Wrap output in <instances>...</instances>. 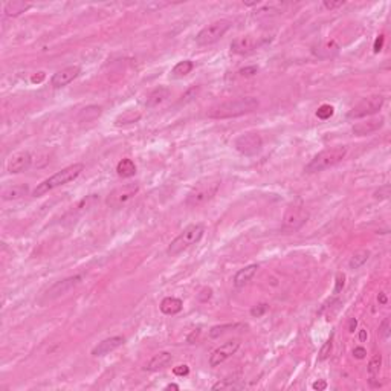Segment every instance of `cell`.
<instances>
[{"label": "cell", "instance_id": "cell-1", "mask_svg": "<svg viewBox=\"0 0 391 391\" xmlns=\"http://www.w3.org/2000/svg\"><path fill=\"white\" fill-rule=\"evenodd\" d=\"M259 107V101L254 97H243V98H237L231 101H225L220 102L217 106H214L211 110L208 112L209 118L214 119H227V118H237L242 115H248L254 110H257Z\"/></svg>", "mask_w": 391, "mask_h": 391}, {"label": "cell", "instance_id": "cell-2", "mask_svg": "<svg viewBox=\"0 0 391 391\" xmlns=\"http://www.w3.org/2000/svg\"><path fill=\"white\" fill-rule=\"evenodd\" d=\"M219 188H220V179L219 177L202 179L187 194L185 205L188 208H197V206H200V205L211 200L214 196L217 194Z\"/></svg>", "mask_w": 391, "mask_h": 391}, {"label": "cell", "instance_id": "cell-3", "mask_svg": "<svg viewBox=\"0 0 391 391\" xmlns=\"http://www.w3.org/2000/svg\"><path fill=\"white\" fill-rule=\"evenodd\" d=\"M84 170V165L83 163H73V165H69V167L63 168L62 171H58L55 174H52L51 177H48L46 180H43L41 184L37 185V188L34 190V196L35 197H40V196H44L48 194L49 191L62 187V185H66L69 182H72L73 179H77L81 171Z\"/></svg>", "mask_w": 391, "mask_h": 391}, {"label": "cell", "instance_id": "cell-4", "mask_svg": "<svg viewBox=\"0 0 391 391\" xmlns=\"http://www.w3.org/2000/svg\"><path fill=\"white\" fill-rule=\"evenodd\" d=\"M345 156H347V147L345 145H335V147H328L323 152H320L317 156H315L307 165L304 171L306 173H318V171H324L333 165L339 163Z\"/></svg>", "mask_w": 391, "mask_h": 391}, {"label": "cell", "instance_id": "cell-5", "mask_svg": "<svg viewBox=\"0 0 391 391\" xmlns=\"http://www.w3.org/2000/svg\"><path fill=\"white\" fill-rule=\"evenodd\" d=\"M205 234V227L202 223H194V225H190L187 227L182 232H180L173 242L170 243L168 249H167V254L174 257V255H179L180 252L187 251L188 248H191L193 245L199 243L200 238L203 237Z\"/></svg>", "mask_w": 391, "mask_h": 391}, {"label": "cell", "instance_id": "cell-6", "mask_svg": "<svg viewBox=\"0 0 391 391\" xmlns=\"http://www.w3.org/2000/svg\"><path fill=\"white\" fill-rule=\"evenodd\" d=\"M307 220H309V211L306 205L301 200H296L291 203L288 209H286L281 228L284 232H295L298 229H301L307 223Z\"/></svg>", "mask_w": 391, "mask_h": 391}, {"label": "cell", "instance_id": "cell-7", "mask_svg": "<svg viewBox=\"0 0 391 391\" xmlns=\"http://www.w3.org/2000/svg\"><path fill=\"white\" fill-rule=\"evenodd\" d=\"M229 28H231L229 20H216L213 23L206 25L202 31L196 35V43H197L199 46H209V44L219 41L229 31Z\"/></svg>", "mask_w": 391, "mask_h": 391}, {"label": "cell", "instance_id": "cell-8", "mask_svg": "<svg viewBox=\"0 0 391 391\" xmlns=\"http://www.w3.org/2000/svg\"><path fill=\"white\" fill-rule=\"evenodd\" d=\"M384 97L382 95H371V97H367L364 98L362 101H359L356 106L347 113V116L350 119H360V118H365V116H370L373 113H378L382 106H384Z\"/></svg>", "mask_w": 391, "mask_h": 391}, {"label": "cell", "instance_id": "cell-9", "mask_svg": "<svg viewBox=\"0 0 391 391\" xmlns=\"http://www.w3.org/2000/svg\"><path fill=\"white\" fill-rule=\"evenodd\" d=\"M234 147L240 155L245 156H255L261 152L263 139L259 133H245L234 141Z\"/></svg>", "mask_w": 391, "mask_h": 391}, {"label": "cell", "instance_id": "cell-10", "mask_svg": "<svg viewBox=\"0 0 391 391\" xmlns=\"http://www.w3.org/2000/svg\"><path fill=\"white\" fill-rule=\"evenodd\" d=\"M139 193V185L138 184H126L115 188L109 196H107V205L112 208H119L126 205L129 200H131L134 196Z\"/></svg>", "mask_w": 391, "mask_h": 391}, {"label": "cell", "instance_id": "cell-11", "mask_svg": "<svg viewBox=\"0 0 391 391\" xmlns=\"http://www.w3.org/2000/svg\"><path fill=\"white\" fill-rule=\"evenodd\" d=\"M81 283V275H75V277H69V278H65L62 281L55 283L52 288H49L46 291V293L43 295V303L46 301H52V299L58 298V296H63L66 295L69 291H72L73 288H77V286Z\"/></svg>", "mask_w": 391, "mask_h": 391}, {"label": "cell", "instance_id": "cell-12", "mask_svg": "<svg viewBox=\"0 0 391 391\" xmlns=\"http://www.w3.org/2000/svg\"><path fill=\"white\" fill-rule=\"evenodd\" d=\"M238 347H240V341L238 339H232V341L225 342L223 345H220L219 349H216L211 353V356H209V365H211V367H219L227 359H229L232 355H235Z\"/></svg>", "mask_w": 391, "mask_h": 391}, {"label": "cell", "instance_id": "cell-13", "mask_svg": "<svg viewBox=\"0 0 391 391\" xmlns=\"http://www.w3.org/2000/svg\"><path fill=\"white\" fill-rule=\"evenodd\" d=\"M81 72L80 66H69V67H65L62 70H58L57 73L52 75V78H51V84L52 87L55 89H60V87H65L67 86L69 83H72L75 78L78 77Z\"/></svg>", "mask_w": 391, "mask_h": 391}, {"label": "cell", "instance_id": "cell-14", "mask_svg": "<svg viewBox=\"0 0 391 391\" xmlns=\"http://www.w3.org/2000/svg\"><path fill=\"white\" fill-rule=\"evenodd\" d=\"M259 48V40L252 35H242L237 37L231 43V52L237 55H248Z\"/></svg>", "mask_w": 391, "mask_h": 391}, {"label": "cell", "instance_id": "cell-15", "mask_svg": "<svg viewBox=\"0 0 391 391\" xmlns=\"http://www.w3.org/2000/svg\"><path fill=\"white\" fill-rule=\"evenodd\" d=\"M31 162H33L31 155H29L28 152H20V153H16L14 156H11V159L8 161L6 168L11 174H17V173L26 171L29 167H31Z\"/></svg>", "mask_w": 391, "mask_h": 391}, {"label": "cell", "instance_id": "cell-16", "mask_svg": "<svg viewBox=\"0 0 391 391\" xmlns=\"http://www.w3.org/2000/svg\"><path fill=\"white\" fill-rule=\"evenodd\" d=\"M382 126H384V118H371L364 123L355 124L352 131H353L355 136H367V134L378 131Z\"/></svg>", "mask_w": 391, "mask_h": 391}, {"label": "cell", "instance_id": "cell-17", "mask_svg": "<svg viewBox=\"0 0 391 391\" xmlns=\"http://www.w3.org/2000/svg\"><path fill=\"white\" fill-rule=\"evenodd\" d=\"M126 342V338L124 336H110L107 339L101 341L97 347H94L92 350V355L94 356H106L109 355L110 352L116 350L118 347H121V345Z\"/></svg>", "mask_w": 391, "mask_h": 391}, {"label": "cell", "instance_id": "cell-18", "mask_svg": "<svg viewBox=\"0 0 391 391\" xmlns=\"http://www.w3.org/2000/svg\"><path fill=\"white\" fill-rule=\"evenodd\" d=\"M173 360V356L168 352H161L158 355H155L152 359L148 360V364L145 365L147 371H159L163 370L165 367H168Z\"/></svg>", "mask_w": 391, "mask_h": 391}, {"label": "cell", "instance_id": "cell-19", "mask_svg": "<svg viewBox=\"0 0 391 391\" xmlns=\"http://www.w3.org/2000/svg\"><path fill=\"white\" fill-rule=\"evenodd\" d=\"M257 269H259L257 264H249V266H246L243 269H240L238 272L234 275V286H235V288H243V286H246L254 278V275L257 274Z\"/></svg>", "mask_w": 391, "mask_h": 391}, {"label": "cell", "instance_id": "cell-20", "mask_svg": "<svg viewBox=\"0 0 391 391\" xmlns=\"http://www.w3.org/2000/svg\"><path fill=\"white\" fill-rule=\"evenodd\" d=\"M29 193V188L28 185L25 184H19V185H9V187H5L2 190V199L5 202L8 200H17V199H22L25 196Z\"/></svg>", "mask_w": 391, "mask_h": 391}, {"label": "cell", "instance_id": "cell-21", "mask_svg": "<svg viewBox=\"0 0 391 391\" xmlns=\"http://www.w3.org/2000/svg\"><path fill=\"white\" fill-rule=\"evenodd\" d=\"M31 6H33L31 3L23 2V0H12V2H8L5 5L3 11L8 17H17V16H20V14L26 12Z\"/></svg>", "mask_w": 391, "mask_h": 391}, {"label": "cell", "instance_id": "cell-22", "mask_svg": "<svg viewBox=\"0 0 391 391\" xmlns=\"http://www.w3.org/2000/svg\"><path fill=\"white\" fill-rule=\"evenodd\" d=\"M168 97H170L168 87H158L147 97L145 104H147V107H156V106H159V104H162Z\"/></svg>", "mask_w": 391, "mask_h": 391}, {"label": "cell", "instance_id": "cell-23", "mask_svg": "<svg viewBox=\"0 0 391 391\" xmlns=\"http://www.w3.org/2000/svg\"><path fill=\"white\" fill-rule=\"evenodd\" d=\"M182 307H184V303L180 301L179 298H174V296L163 298L162 303H161V312L165 315H176L182 310Z\"/></svg>", "mask_w": 391, "mask_h": 391}, {"label": "cell", "instance_id": "cell-24", "mask_svg": "<svg viewBox=\"0 0 391 391\" xmlns=\"http://www.w3.org/2000/svg\"><path fill=\"white\" fill-rule=\"evenodd\" d=\"M141 119V112L136 110V109H130V110H126L123 112L121 115H118L116 119H115V126H127V124H133V123H138Z\"/></svg>", "mask_w": 391, "mask_h": 391}, {"label": "cell", "instance_id": "cell-25", "mask_svg": "<svg viewBox=\"0 0 391 391\" xmlns=\"http://www.w3.org/2000/svg\"><path fill=\"white\" fill-rule=\"evenodd\" d=\"M116 173L121 177H131L136 174V165L131 159H123L116 165Z\"/></svg>", "mask_w": 391, "mask_h": 391}, {"label": "cell", "instance_id": "cell-26", "mask_svg": "<svg viewBox=\"0 0 391 391\" xmlns=\"http://www.w3.org/2000/svg\"><path fill=\"white\" fill-rule=\"evenodd\" d=\"M368 259H370V251L368 249H360V251H358V252L353 254V257L349 261V267L352 270L359 269L360 266H364L367 263Z\"/></svg>", "mask_w": 391, "mask_h": 391}, {"label": "cell", "instance_id": "cell-27", "mask_svg": "<svg viewBox=\"0 0 391 391\" xmlns=\"http://www.w3.org/2000/svg\"><path fill=\"white\" fill-rule=\"evenodd\" d=\"M193 69H194V63L190 62V60H184V62H179V63L173 67L171 73L174 75V77L179 78V77H185V75H188Z\"/></svg>", "mask_w": 391, "mask_h": 391}, {"label": "cell", "instance_id": "cell-28", "mask_svg": "<svg viewBox=\"0 0 391 391\" xmlns=\"http://www.w3.org/2000/svg\"><path fill=\"white\" fill-rule=\"evenodd\" d=\"M245 388V384L240 382L238 379H223L213 385V390H242Z\"/></svg>", "mask_w": 391, "mask_h": 391}, {"label": "cell", "instance_id": "cell-29", "mask_svg": "<svg viewBox=\"0 0 391 391\" xmlns=\"http://www.w3.org/2000/svg\"><path fill=\"white\" fill-rule=\"evenodd\" d=\"M338 49H339V46L335 41H327V43L323 44V46L318 48V51H315V54H317L318 57H321V58H326V57H332L333 54H336Z\"/></svg>", "mask_w": 391, "mask_h": 391}, {"label": "cell", "instance_id": "cell-30", "mask_svg": "<svg viewBox=\"0 0 391 391\" xmlns=\"http://www.w3.org/2000/svg\"><path fill=\"white\" fill-rule=\"evenodd\" d=\"M381 367H382V355H374V356L370 359V362H368V374H370V379H376V376H379Z\"/></svg>", "mask_w": 391, "mask_h": 391}, {"label": "cell", "instance_id": "cell-31", "mask_svg": "<svg viewBox=\"0 0 391 391\" xmlns=\"http://www.w3.org/2000/svg\"><path fill=\"white\" fill-rule=\"evenodd\" d=\"M237 327H240V326H238V324H225V326H216V327H213L211 330H209V336H211V338H219L220 335H223V333L229 332V330H234V328H237Z\"/></svg>", "mask_w": 391, "mask_h": 391}, {"label": "cell", "instance_id": "cell-32", "mask_svg": "<svg viewBox=\"0 0 391 391\" xmlns=\"http://www.w3.org/2000/svg\"><path fill=\"white\" fill-rule=\"evenodd\" d=\"M332 347H333V338L330 336V338L324 342L323 347H321L320 355H318V359H320V360H326V359L330 356V353H332Z\"/></svg>", "mask_w": 391, "mask_h": 391}, {"label": "cell", "instance_id": "cell-33", "mask_svg": "<svg viewBox=\"0 0 391 391\" xmlns=\"http://www.w3.org/2000/svg\"><path fill=\"white\" fill-rule=\"evenodd\" d=\"M390 193H391V187H390V184H385V185L379 187V190L374 191L373 197L376 200H387L390 197Z\"/></svg>", "mask_w": 391, "mask_h": 391}, {"label": "cell", "instance_id": "cell-34", "mask_svg": "<svg viewBox=\"0 0 391 391\" xmlns=\"http://www.w3.org/2000/svg\"><path fill=\"white\" fill-rule=\"evenodd\" d=\"M333 112H335V109L330 106V104H323V106L317 110V116L320 119H328V118L333 116Z\"/></svg>", "mask_w": 391, "mask_h": 391}, {"label": "cell", "instance_id": "cell-35", "mask_svg": "<svg viewBox=\"0 0 391 391\" xmlns=\"http://www.w3.org/2000/svg\"><path fill=\"white\" fill-rule=\"evenodd\" d=\"M267 309H269L267 304H264V303L263 304H259V306H255V307L251 309V315H252L254 318H261L263 315L267 312Z\"/></svg>", "mask_w": 391, "mask_h": 391}, {"label": "cell", "instance_id": "cell-36", "mask_svg": "<svg viewBox=\"0 0 391 391\" xmlns=\"http://www.w3.org/2000/svg\"><path fill=\"white\" fill-rule=\"evenodd\" d=\"M379 335L384 339H388V336H390V318H385L382 321V324L379 326Z\"/></svg>", "mask_w": 391, "mask_h": 391}, {"label": "cell", "instance_id": "cell-37", "mask_svg": "<svg viewBox=\"0 0 391 391\" xmlns=\"http://www.w3.org/2000/svg\"><path fill=\"white\" fill-rule=\"evenodd\" d=\"M345 286V275L344 274H338L336 275V281H335V289H333V293L338 295Z\"/></svg>", "mask_w": 391, "mask_h": 391}, {"label": "cell", "instance_id": "cell-38", "mask_svg": "<svg viewBox=\"0 0 391 391\" xmlns=\"http://www.w3.org/2000/svg\"><path fill=\"white\" fill-rule=\"evenodd\" d=\"M344 5H345L344 0H338V2H328V0H324V2H323V6H324L326 9H328V11L336 9V8H341V6H344Z\"/></svg>", "mask_w": 391, "mask_h": 391}, {"label": "cell", "instance_id": "cell-39", "mask_svg": "<svg viewBox=\"0 0 391 391\" xmlns=\"http://www.w3.org/2000/svg\"><path fill=\"white\" fill-rule=\"evenodd\" d=\"M259 72V67H255V66H249V67H245V69H240V75L242 77H252V75H255Z\"/></svg>", "mask_w": 391, "mask_h": 391}, {"label": "cell", "instance_id": "cell-40", "mask_svg": "<svg viewBox=\"0 0 391 391\" xmlns=\"http://www.w3.org/2000/svg\"><path fill=\"white\" fill-rule=\"evenodd\" d=\"M173 373L176 376H187L190 373V368H188V365H177L173 368Z\"/></svg>", "mask_w": 391, "mask_h": 391}, {"label": "cell", "instance_id": "cell-41", "mask_svg": "<svg viewBox=\"0 0 391 391\" xmlns=\"http://www.w3.org/2000/svg\"><path fill=\"white\" fill-rule=\"evenodd\" d=\"M211 296H213V291L209 289V288H205V289L199 293V299H200V301H208V299L211 298Z\"/></svg>", "mask_w": 391, "mask_h": 391}, {"label": "cell", "instance_id": "cell-42", "mask_svg": "<svg viewBox=\"0 0 391 391\" xmlns=\"http://www.w3.org/2000/svg\"><path fill=\"white\" fill-rule=\"evenodd\" d=\"M384 35H379L378 38H376V41H374V46H373V51L378 54V52H381L382 51V46H384Z\"/></svg>", "mask_w": 391, "mask_h": 391}, {"label": "cell", "instance_id": "cell-43", "mask_svg": "<svg viewBox=\"0 0 391 391\" xmlns=\"http://www.w3.org/2000/svg\"><path fill=\"white\" fill-rule=\"evenodd\" d=\"M353 355L358 358V359H364L365 355H367V350L364 347H355L353 349Z\"/></svg>", "mask_w": 391, "mask_h": 391}, {"label": "cell", "instance_id": "cell-44", "mask_svg": "<svg viewBox=\"0 0 391 391\" xmlns=\"http://www.w3.org/2000/svg\"><path fill=\"white\" fill-rule=\"evenodd\" d=\"M313 390H326L327 388V384H326V381H323V379H320V381H317V382H313Z\"/></svg>", "mask_w": 391, "mask_h": 391}, {"label": "cell", "instance_id": "cell-45", "mask_svg": "<svg viewBox=\"0 0 391 391\" xmlns=\"http://www.w3.org/2000/svg\"><path fill=\"white\" fill-rule=\"evenodd\" d=\"M44 77H46V75H44V72H38L37 75H33V83H41L43 80H44Z\"/></svg>", "mask_w": 391, "mask_h": 391}, {"label": "cell", "instance_id": "cell-46", "mask_svg": "<svg viewBox=\"0 0 391 391\" xmlns=\"http://www.w3.org/2000/svg\"><path fill=\"white\" fill-rule=\"evenodd\" d=\"M356 326H358V321H356L355 318H352V320H350V324H349V330H350V332H355Z\"/></svg>", "mask_w": 391, "mask_h": 391}, {"label": "cell", "instance_id": "cell-47", "mask_svg": "<svg viewBox=\"0 0 391 391\" xmlns=\"http://www.w3.org/2000/svg\"><path fill=\"white\" fill-rule=\"evenodd\" d=\"M378 299H379V303H381V304H385V303H387V296H385V293H379Z\"/></svg>", "mask_w": 391, "mask_h": 391}, {"label": "cell", "instance_id": "cell-48", "mask_svg": "<svg viewBox=\"0 0 391 391\" xmlns=\"http://www.w3.org/2000/svg\"><path fill=\"white\" fill-rule=\"evenodd\" d=\"M365 338H367L365 330H360V333H359V339H360V341H365Z\"/></svg>", "mask_w": 391, "mask_h": 391}, {"label": "cell", "instance_id": "cell-49", "mask_svg": "<svg viewBox=\"0 0 391 391\" xmlns=\"http://www.w3.org/2000/svg\"><path fill=\"white\" fill-rule=\"evenodd\" d=\"M165 388H167V390H179V385H176V384H170V385H167Z\"/></svg>", "mask_w": 391, "mask_h": 391}, {"label": "cell", "instance_id": "cell-50", "mask_svg": "<svg viewBox=\"0 0 391 391\" xmlns=\"http://www.w3.org/2000/svg\"><path fill=\"white\" fill-rule=\"evenodd\" d=\"M245 5L246 6H257V5H260V2H245Z\"/></svg>", "mask_w": 391, "mask_h": 391}]
</instances>
